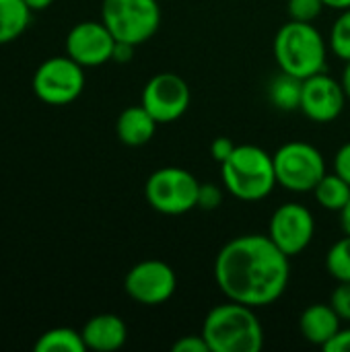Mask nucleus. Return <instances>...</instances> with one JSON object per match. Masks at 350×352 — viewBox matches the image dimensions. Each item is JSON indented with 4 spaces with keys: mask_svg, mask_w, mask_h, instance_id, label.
Wrapping results in <instances>:
<instances>
[{
    "mask_svg": "<svg viewBox=\"0 0 350 352\" xmlns=\"http://www.w3.org/2000/svg\"><path fill=\"white\" fill-rule=\"evenodd\" d=\"M272 159L278 186L295 194L314 192L318 182L328 173L322 151L303 140L283 144Z\"/></svg>",
    "mask_w": 350,
    "mask_h": 352,
    "instance_id": "obj_7",
    "label": "nucleus"
},
{
    "mask_svg": "<svg viewBox=\"0 0 350 352\" xmlns=\"http://www.w3.org/2000/svg\"><path fill=\"white\" fill-rule=\"evenodd\" d=\"M101 21L116 41L140 45L157 33L161 8L157 0H103Z\"/></svg>",
    "mask_w": 350,
    "mask_h": 352,
    "instance_id": "obj_5",
    "label": "nucleus"
},
{
    "mask_svg": "<svg viewBox=\"0 0 350 352\" xmlns=\"http://www.w3.org/2000/svg\"><path fill=\"white\" fill-rule=\"evenodd\" d=\"M177 289L175 270L163 260H144L132 266L124 278L126 295L146 307L167 303Z\"/></svg>",
    "mask_w": 350,
    "mask_h": 352,
    "instance_id": "obj_9",
    "label": "nucleus"
},
{
    "mask_svg": "<svg viewBox=\"0 0 350 352\" xmlns=\"http://www.w3.org/2000/svg\"><path fill=\"white\" fill-rule=\"evenodd\" d=\"M289 256L268 235H239L225 243L215 260V280L229 301L254 309L276 303L291 280Z\"/></svg>",
    "mask_w": 350,
    "mask_h": 352,
    "instance_id": "obj_1",
    "label": "nucleus"
},
{
    "mask_svg": "<svg viewBox=\"0 0 350 352\" xmlns=\"http://www.w3.org/2000/svg\"><path fill=\"white\" fill-rule=\"evenodd\" d=\"M116 37L103 21H83L66 35V56L85 66H101L111 60Z\"/></svg>",
    "mask_w": 350,
    "mask_h": 352,
    "instance_id": "obj_12",
    "label": "nucleus"
},
{
    "mask_svg": "<svg viewBox=\"0 0 350 352\" xmlns=\"http://www.w3.org/2000/svg\"><path fill=\"white\" fill-rule=\"evenodd\" d=\"M334 171L350 184V142L342 144L334 157Z\"/></svg>",
    "mask_w": 350,
    "mask_h": 352,
    "instance_id": "obj_28",
    "label": "nucleus"
},
{
    "mask_svg": "<svg viewBox=\"0 0 350 352\" xmlns=\"http://www.w3.org/2000/svg\"><path fill=\"white\" fill-rule=\"evenodd\" d=\"M85 72L70 56H54L39 64L33 74V93L47 105H68L80 97Z\"/></svg>",
    "mask_w": 350,
    "mask_h": 352,
    "instance_id": "obj_8",
    "label": "nucleus"
},
{
    "mask_svg": "<svg viewBox=\"0 0 350 352\" xmlns=\"http://www.w3.org/2000/svg\"><path fill=\"white\" fill-rule=\"evenodd\" d=\"M340 318L330 303H314L303 309L299 320V330L309 344L326 346L340 330Z\"/></svg>",
    "mask_w": 350,
    "mask_h": 352,
    "instance_id": "obj_15",
    "label": "nucleus"
},
{
    "mask_svg": "<svg viewBox=\"0 0 350 352\" xmlns=\"http://www.w3.org/2000/svg\"><path fill=\"white\" fill-rule=\"evenodd\" d=\"M33 10L25 0H0V45L14 41L31 23Z\"/></svg>",
    "mask_w": 350,
    "mask_h": 352,
    "instance_id": "obj_17",
    "label": "nucleus"
},
{
    "mask_svg": "<svg viewBox=\"0 0 350 352\" xmlns=\"http://www.w3.org/2000/svg\"><path fill=\"white\" fill-rule=\"evenodd\" d=\"M314 235H316V221L311 210L305 208L303 204L289 202L274 210L268 227V237L289 258L303 254L309 248Z\"/></svg>",
    "mask_w": 350,
    "mask_h": 352,
    "instance_id": "obj_11",
    "label": "nucleus"
},
{
    "mask_svg": "<svg viewBox=\"0 0 350 352\" xmlns=\"http://www.w3.org/2000/svg\"><path fill=\"white\" fill-rule=\"evenodd\" d=\"M235 146H237V144H233L231 138L219 136V138H215V140L210 142V157H212L217 163H225V161L229 159V155L235 151Z\"/></svg>",
    "mask_w": 350,
    "mask_h": 352,
    "instance_id": "obj_27",
    "label": "nucleus"
},
{
    "mask_svg": "<svg viewBox=\"0 0 350 352\" xmlns=\"http://www.w3.org/2000/svg\"><path fill=\"white\" fill-rule=\"evenodd\" d=\"M27 2V6L33 10V12H37V10H45L54 0H25Z\"/></svg>",
    "mask_w": 350,
    "mask_h": 352,
    "instance_id": "obj_33",
    "label": "nucleus"
},
{
    "mask_svg": "<svg viewBox=\"0 0 350 352\" xmlns=\"http://www.w3.org/2000/svg\"><path fill=\"white\" fill-rule=\"evenodd\" d=\"M190 99L192 93L184 76L175 72H159L144 85L140 103L159 124H171L188 111Z\"/></svg>",
    "mask_w": 350,
    "mask_h": 352,
    "instance_id": "obj_10",
    "label": "nucleus"
},
{
    "mask_svg": "<svg viewBox=\"0 0 350 352\" xmlns=\"http://www.w3.org/2000/svg\"><path fill=\"white\" fill-rule=\"evenodd\" d=\"M272 52L278 68L301 80L326 70L328 47L311 23L293 19L285 23L274 35Z\"/></svg>",
    "mask_w": 350,
    "mask_h": 352,
    "instance_id": "obj_4",
    "label": "nucleus"
},
{
    "mask_svg": "<svg viewBox=\"0 0 350 352\" xmlns=\"http://www.w3.org/2000/svg\"><path fill=\"white\" fill-rule=\"evenodd\" d=\"M198 190L200 182L196 175L182 167H161L144 184V196L151 208L169 217L198 208Z\"/></svg>",
    "mask_w": 350,
    "mask_h": 352,
    "instance_id": "obj_6",
    "label": "nucleus"
},
{
    "mask_svg": "<svg viewBox=\"0 0 350 352\" xmlns=\"http://www.w3.org/2000/svg\"><path fill=\"white\" fill-rule=\"evenodd\" d=\"M223 188L243 202H258L272 194L276 182L274 159L256 144H237L221 163Z\"/></svg>",
    "mask_w": 350,
    "mask_h": 352,
    "instance_id": "obj_3",
    "label": "nucleus"
},
{
    "mask_svg": "<svg viewBox=\"0 0 350 352\" xmlns=\"http://www.w3.org/2000/svg\"><path fill=\"white\" fill-rule=\"evenodd\" d=\"M326 6L330 8H336V10H347L350 8V0H324Z\"/></svg>",
    "mask_w": 350,
    "mask_h": 352,
    "instance_id": "obj_34",
    "label": "nucleus"
},
{
    "mask_svg": "<svg viewBox=\"0 0 350 352\" xmlns=\"http://www.w3.org/2000/svg\"><path fill=\"white\" fill-rule=\"evenodd\" d=\"M157 126H159V122L140 103V105L126 107L120 113V118L116 122V132H118V138L126 146H142L153 140Z\"/></svg>",
    "mask_w": 350,
    "mask_h": 352,
    "instance_id": "obj_16",
    "label": "nucleus"
},
{
    "mask_svg": "<svg viewBox=\"0 0 350 352\" xmlns=\"http://www.w3.org/2000/svg\"><path fill=\"white\" fill-rule=\"evenodd\" d=\"M314 194H316V200L318 204L324 208V210H332V212H340L350 198V184L338 175L336 171L334 173H326L318 186L314 188Z\"/></svg>",
    "mask_w": 350,
    "mask_h": 352,
    "instance_id": "obj_18",
    "label": "nucleus"
},
{
    "mask_svg": "<svg viewBox=\"0 0 350 352\" xmlns=\"http://www.w3.org/2000/svg\"><path fill=\"white\" fill-rule=\"evenodd\" d=\"M301 93H303V80L293 76V74H287L283 70L268 87V99L281 111L299 109L301 107Z\"/></svg>",
    "mask_w": 350,
    "mask_h": 352,
    "instance_id": "obj_19",
    "label": "nucleus"
},
{
    "mask_svg": "<svg viewBox=\"0 0 350 352\" xmlns=\"http://www.w3.org/2000/svg\"><path fill=\"white\" fill-rule=\"evenodd\" d=\"M202 336L210 352H260L264 346V328L256 309L237 301L212 307L204 320Z\"/></svg>",
    "mask_w": 350,
    "mask_h": 352,
    "instance_id": "obj_2",
    "label": "nucleus"
},
{
    "mask_svg": "<svg viewBox=\"0 0 350 352\" xmlns=\"http://www.w3.org/2000/svg\"><path fill=\"white\" fill-rule=\"evenodd\" d=\"M324 0H289L287 8H289V16L293 21H303V23H311L316 21L322 10H324Z\"/></svg>",
    "mask_w": 350,
    "mask_h": 352,
    "instance_id": "obj_23",
    "label": "nucleus"
},
{
    "mask_svg": "<svg viewBox=\"0 0 350 352\" xmlns=\"http://www.w3.org/2000/svg\"><path fill=\"white\" fill-rule=\"evenodd\" d=\"M344 103H347V93L340 80L328 76L326 70L303 80L299 109L311 122H318V124L334 122L342 113Z\"/></svg>",
    "mask_w": 350,
    "mask_h": 352,
    "instance_id": "obj_13",
    "label": "nucleus"
},
{
    "mask_svg": "<svg viewBox=\"0 0 350 352\" xmlns=\"http://www.w3.org/2000/svg\"><path fill=\"white\" fill-rule=\"evenodd\" d=\"M326 270L338 283H350V235L344 233L326 254Z\"/></svg>",
    "mask_w": 350,
    "mask_h": 352,
    "instance_id": "obj_21",
    "label": "nucleus"
},
{
    "mask_svg": "<svg viewBox=\"0 0 350 352\" xmlns=\"http://www.w3.org/2000/svg\"><path fill=\"white\" fill-rule=\"evenodd\" d=\"M340 225H342V231L350 235V198L347 202V206L340 210Z\"/></svg>",
    "mask_w": 350,
    "mask_h": 352,
    "instance_id": "obj_31",
    "label": "nucleus"
},
{
    "mask_svg": "<svg viewBox=\"0 0 350 352\" xmlns=\"http://www.w3.org/2000/svg\"><path fill=\"white\" fill-rule=\"evenodd\" d=\"M173 352H210L208 342L204 340V336L200 334H190V336H182L175 344Z\"/></svg>",
    "mask_w": 350,
    "mask_h": 352,
    "instance_id": "obj_26",
    "label": "nucleus"
},
{
    "mask_svg": "<svg viewBox=\"0 0 350 352\" xmlns=\"http://www.w3.org/2000/svg\"><path fill=\"white\" fill-rule=\"evenodd\" d=\"M340 85H342V89H344V93H347V99L350 101V60L347 62L344 70H342V78H340Z\"/></svg>",
    "mask_w": 350,
    "mask_h": 352,
    "instance_id": "obj_32",
    "label": "nucleus"
},
{
    "mask_svg": "<svg viewBox=\"0 0 350 352\" xmlns=\"http://www.w3.org/2000/svg\"><path fill=\"white\" fill-rule=\"evenodd\" d=\"M87 344L83 334L72 328H54L43 332L37 342L35 352H85Z\"/></svg>",
    "mask_w": 350,
    "mask_h": 352,
    "instance_id": "obj_20",
    "label": "nucleus"
},
{
    "mask_svg": "<svg viewBox=\"0 0 350 352\" xmlns=\"http://www.w3.org/2000/svg\"><path fill=\"white\" fill-rule=\"evenodd\" d=\"M332 309L338 314L340 320L350 322V283H338V287L332 291L330 301Z\"/></svg>",
    "mask_w": 350,
    "mask_h": 352,
    "instance_id": "obj_25",
    "label": "nucleus"
},
{
    "mask_svg": "<svg viewBox=\"0 0 350 352\" xmlns=\"http://www.w3.org/2000/svg\"><path fill=\"white\" fill-rule=\"evenodd\" d=\"M324 351L326 352H350V328L347 330H338L336 332V336L324 346Z\"/></svg>",
    "mask_w": 350,
    "mask_h": 352,
    "instance_id": "obj_29",
    "label": "nucleus"
},
{
    "mask_svg": "<svg viewBox=\"0 0 350 352\" xmlns=\"http://www.w3.org/2000/svg\"><path fill=\"white\" fill-rule=\"evenodd\" d=\"M330 47L332 52L349 62L350 60V8L347 10H340V16L336 19V23L332 25V31H330Z\"/></svg>",
    "mask_w": 350,
    "mask_h": 352,
    "instance_id": "obj_22",
    "label": "nucleus"
},
{
    "mask_svg": "<svg viewBox=\"0 0 350 352\" xmlns=\"http://www.w3.org/2000/svg\"><path fill=\"white\" fill-rule=\"evenodd\" d=\"M134 47H136V45H132V43H128V41H116V45H113V54H111V60H113V62H118V64H126V62H130V60H132V56H134Z\"/></svg>",
    "mask_w": 350,
    "mask_h": 352,
    "instance_id": "obj_30",
    "label": "nucleus"
},
{
    "mask_svg": "<svg viewBox=\"0 0 350 352\" xmlns=\"http://www.w3.org/2000/svg\"><path fill=\"white\" fill-rule=\"evenodd\" d=\"M223 204V188L217 184H200L198 190V208L202 210H217Z\"/></svg>",
    "mask_w": 350,
    "mask_h": 352,
    "instance_id": "obj_24",
    "label": "nucleus"
},
{
    "mask_svg": "<svg viewBox=\"0 0 350 352\" xmlns=\"http://www.w3.org/2000/svg\"><path fill=\"white\" fill-rule=\"evenodd\" d=\"M87 351L113 352L126 344L128 328L124 320L116 314H99L91 318L80 330Z\"/></svg>",
    "mask_w": 350,
    "mask_h": 352,
    "instance_id": "obj_14",
    "label": "nucleus"
}]
</instances>
